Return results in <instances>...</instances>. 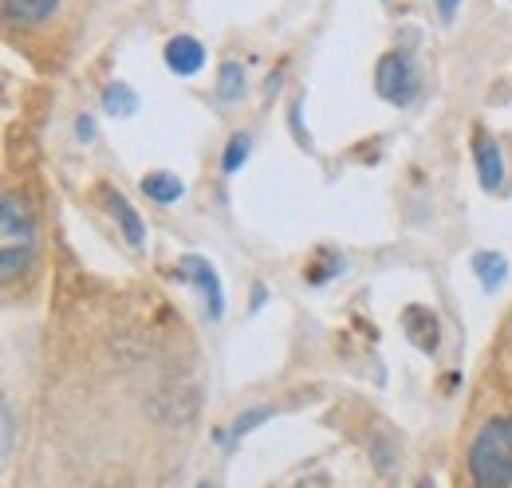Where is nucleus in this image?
<instances>
[{
    "label": "nucleus",
    "mask_w": 512,
    "mask_h": 488,
    "mask_svg": "<svg viewBox=\"0 0 512 488\" xmlns=\"http://www.w3.org/2000/svg\"><path fill=\"white\" fill-rule=\"evenodd\" d=\"M12 449V410L4 406V453Z\"/></svg>",
    "instance_id": "a211bd4d"
},
{
    "label": "nucleus",
    "mask_w": 512,
    "mask_h": 488,
    "mask_svg": "<svg viewBox=\"0 0 512 488\" xmlns=\"http://www.w3.org/2000/svg\"><path fill=\"white\" fill-rule=\"evenodd\" d=\"M75 134H79L83 142H91V138H95V122H91V115H79V119H75Z\"/></svg>",
    "instance_id": "dca6fc26"
},
{
    "label": "nucleus",
    "mask_w": 512,
    "mask_h": 488,
    "mask_svg": "<svg viewBox=\"0 0 512 488\" xmlns=\"http://www.w3.org/2000/svg\"><path fill=\"white\" fill-rule=\"evenodd\" d=\"M107 209H111V217L119 221V229H123V237H127L130 248H142V244H146V225H142V217L134 213V205H130L119 189H107Z\"/></svg>",
    "instance_id": "6e6552de"
},
{
    "label": "nucleus",
    "mask_w": 512,
    "mask_h": 488,
    "mask_svg": "<svg viewBox=\"0 0 512 488\" xmlns=\"http://www.w3.org/2000/svg\"><path fill=\"white\" fill-rule=\"evenodd\" d=\"M60 8V0H4V16L12 24H40Z\"/></svg>",
    "instance_id": "9b49d317"
},
{
    "label": "nucleus",
    "mask_w": 512,
    "mask_h": 488,
    "mask_svg": "<svg viewBox=\"0 0 512 488\" xmlns=\"http://www.w3.org/2000/svg\"><path fill=\"white\" fill-rule=\"evenodd\" d=\"M174 272L201 292V300H205V315H209V319H221V315H225V288H221V276H217V268H213L205 256L186 252V256L178 260V268H174Z\"/></svg>",
    "instance_id": "20e7f679"
},
{
    "label": "nucleus",
    "mask_w": 512,
    "mask_h": 488,
    "mask_svg": "<svg viewBox=\"0 0 512 488\" xmlns=\"http://www.w3.org/2000/svg\"><path fill=\"white\" fill-rule=\"evenodd\" d=\"M197 488H213V485H209V481H201V485H197Z\"/></svg>",
    "instance_id": "412c9836"
},
{
    "label": "nucleus",
    "mask_w": 512,
    "mask_h": 488,
    "mask_svg": "<svg viewBox=\"0 0 512 488\" xmlns=\"http://www.w3.org/2000/svg\"><path fill=\"white\" fill-rule=\"evenodd\" d=\"M249 146H253L249 134H233L229 146H225V154H221V170H225V174H237V170L249 162Z\"/></svg>",
    "instance_id": "2eb2a0df"
},
{
    "label": "nucleus",
    "mask_w": 512,
    "mask_h": 488,
    "mask_svg": "<svg viewBox=\"0 0 512 488\" xmlns=\"http://www.w3.org/2000/svg\"><path fill=\"white\" fill-rule=\"evenodd\" d=\"M402 327H406V335H410V343H414L418 351H426V355L438 351L442 327H438V315H434L430 307H406V311H402Z\"/></svg>",
    "instance_id": "39448f33"
},
{
    "label": "nucleus",
    "mask_w": 512,
    "mask_h": 488,
    "mask_svg": "<svg viewBox=\"0 0 512 488\" xmlns=\"http://www.w3.org/2000/svg\"><path fill=\"white\" fill-rule=\"evenodd\" d=\"M375 91L383 95L386 103H394V107H410L418 99V91H422V75L414 67V56L402 52V48L386 52L379 67H375Z\"/></svg>",
    "instance_id": "7ed1b4c3"
},
{
    "label": "nucleus",
    "mask_w": 512,
    "mask_h": 488,
    "mask_svg": "<svg viewBox=\"0 0 512 488\" xmlns=\"http://www.w3.org/2000/svg\"><path fill=\"white\" fill-rule=\"evenodd\" d=\"M217 99L221 103H237L241 95H245V67L237 60H225L221 63V71H217Z\"/></svg>",
    "instance_id": "ddd939ff"
},
{
    "label": "nucleus",
    "mask_w": 512,
    "mask_h": 488,
    "mask_svg": "<svg viewBox=\"0 0 512 488\" xmlns=\"http://www.w3.org/2000/svg\"><path fill=\"white\" fill-rule=\"evenodd\" d=\"M473 158H477V178H481V185H485L489 193L501 189V182H505V158H501L497 138L477 134V142H473Z\"/></svg>",
    "instance_id": "423d86ee"
},
{
    "label": "nucleus",
    "mask_w": 512,
    "mask_h": 488,
    "mask_svg": "<svg viewBox=\"0 0 512 488\" xmlns=\"http://www.w3.org/2000/svg\"><path fill=\"white\" fill-rule=\"evenodd\" d=\"M457 4H461V0H438V16H442L446 24H453V16H457Z\"/></svg>",
    "instance_id": "f3484780"
},
{
    "label": "nucleus",
    "mask_w": 512,
    "mask_h": 488,
    "mask_svg": "<svg viewBox=\"0 0 512 488\" xmlns=\"http://www.w3.org/2000/svg\"><path fill=\"white\" fill-rule=\"evenodd\" d=\"M264 296H268V292H264V284H256V288H253V304H249V307H253V311H260V307H264Z\"/></svg>",
    "instance_id": "6ab92c4d"
},
{
    "label": "nucleus",
    "mask_w": 512,
    "mask_h": 488,
    "mask_svg": "<svg viewBox=\"0 0 512 488\" xmlns=\"http://www.w3.org/2000/svg\"><path fill=\"white\" fill-rule=\"evenodd\" d=\"M36 260V217L20 193L0 197V276L16 280Z\"/></svg>",
    "instance_id": "f03ea898"
},
{
    "label": "nucleus",
    "mask_w": 512,
    "mask_h": 488,
    "mask_svg": "<svg viewBox=\"0 0 512 488\" xmlns=\"http://www.w3.org/2000/svg\"><path fill=\"white\" fill-rule=\"evenodd\" d=\"M103 111L107 115H115V119H130V115H138V95L130 91L127 83H107L103 87Z\"/></svg>",
    "instance_id": "f8f14e48"
},
{
    "label": "nucleus",
    "mask_w": 512,
    "mask_h": 488,
    "mask_svg": "<svg viewBox=\"0 0 512 488\" xmlns=\"http://www.w3.org/2000/svg\"><path fill=\"white\" fill-rule=\"evenodd\" d=\"M162 56H166V67H170L174 75H186V79L205 67V48H201V40H193V36H174Z\"/></svg>",
    "instance_id": "0eeeda50"
},
{
    "label": "nucleus",
    "mask_w": 512,
    "mask_h": 488,
    "mask_svg": "<svg viewBox=\"0 0 512 488\" xmlns=\"http://www.w3.org/2000/svg\"><path fill=\"white\" fill-rule=\"evenodd\" d=\"M142 193H146L154 205H174V201L186 193V182H182L178 174H170V170H154V174L142 178Z\"/></svg>",
    "instance_id": "9d476101"
},
{
    "label": "nucleus",
    "mask_w": 512,
    "mask_h": 488,
    "mask_svg": "<svg viewBox=\"0 0 512 488\" xmlns=\"http://www.w3.org/2000/svg\"><path fill=\"white\" fill-rule=\"evenodd\" d=\"M469 268H473V276H477V284H481L485 292H497V288L505 284V276H509V260H505V252H493V248L477 252Z\"/></svg>",
    "instance_id": "1a4fd4ad"
},
{
    "label": "nucleus",
    "mask_w": 512,
    "mask_h": 488,
    "mask_svg": "<svg viewBox=\"0 0 512 488\" xmlns=\"http://www.w3.org/2000/svg\"><path fill=\"white\" fill-rule=\"evenodd\" d=\"M268 418H272V410H268V406H253V410H245V414H241V418H237V422H233L229 429H221V433H217V441L233 445V441L249 437V433H253L256 426H264Z\"/></svg>",
    "instance_id": "4468645a"
},
{
    "label": "nucleus",
    "mask_w": 512,
    "mask_h": 488,
    "mask_svg": "<svg viewBox=\"0 0 512 488\" xmlns=\"http://www.w3.org/2000/svg\"><path fill=\"white\" fill-rule=\"evenodd\" d=\"M473 488H512V414H501L477 429L469 445Z\"/></svg>",
    "instance_id": "f257e3e1"
},
{
    "label": "nucleus",
    "mask_w": 512,
    "mask_h": 488,
    "mask_svg": "<svg viewBox=\"0 0 512 488\" xmlns=\"http://www.w3.org/2000/svg\"><path fill=\"white\" fill-rule=\"evenodd\" d=\"M418 488H434V481H418Z\"/></svg>",
    "instance_id": "aec40b11"
}]
</instances>
